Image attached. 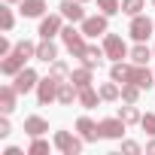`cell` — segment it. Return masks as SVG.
Segmentation results:
<instances>
[{"label":"cell","mask_w":155,"mask_h":155,"mask_svg":"<svg viewBox=\"0 0 155 155\" xmlns=\"http://www.w3.org/2000/svg\"><path fill=\"white\" fill-rule=\"evenodd\" d=\"M61 43H64V49H67V52H70L73 58H82V55H85V49H88L82 28L76 31V28H73V21H70L67 28H61Z\"/></svg>","instance_id":"cell-1"},{"label":"cell","mask_w":155,"mask_h":155,"mask_svg":"<svg viewBox=\"0 0 155 155\" xmlns=\"http://www.w3.org/2000/svg\"><path fill=\"white\" fill-rule=\"evenodd\" d=\"M52 143H55V149L64 152V155H79L82 146H85V140H82L79 134H70V131H55Z\"/></svg>","instance_id":"cell-2"},{"label":"cell","mask_w":155,"mask_h":155,"mask_svg":"<svg viewBox=\"0 0 155 155\" xmlns=\"http://www.w3.org/2000/svg\"><path fill=\"white\" fill-rule=\"evenodd\" d=\"M58 88H61V79H55L52 73L46 76V79H40V85H37V104H40V107L55 104V101H58Z\"/></svg>","instance_id":"cell-3"},{"label":"cell","mask_w":155,"mask_h":155,"mask_svg":"<svg viewBox=\"0 0 155 155\" xmlns=\"http://www.w3.org/2000/svg\"><path fill=\"white\" fill-rule=\"evenodd\" d=\"M64 15L61 12H55V15H43L40 18V40H55V37H61V28H64Z\"/></svg>","instance_id":"cell-4"},{"label":"cell","mask_w":155,"mask_h":155,"mask_svg":"<svg viewBox=\"0 0 155 155\" xmlns=\"http://www.w3.org/2000/svg\"><path fill=\"white\" fill-rule=\"evenodd\" d=\"M104 52H107L110 61H125L131 49L125 46V40H122L119 34H104Z\"/></svg>","instance_id":"cell-5"},{"label":"cell","mask_w":155,"mask_h":155,"mask_svg":"<svg viewBox=\"0 0 155 155\" xmlns=\"http://www.w3.org/2000/svg\"><path fill=\"white\" fill-rule=\"evenodd\" d=\"M82 28V34L85 37H104V34H110V15H85V21L79 25Z\"/></svg>","instance_id":"cell-6"},{"label":"cell","mask_w":155,"mask_h":155,"mask_svg":"<svg viewBox=\"0 0 155 155\" xmlns=\"http://www.w3.org/2000/svg\"><path fill=\"white\" fill-rule=\"evenodd\" d=\"M152 31H155V21H152V18H146L143 12L131 18V28H128V34H131L137 43H146V40L152 37Z\"/></svg>","instance_id":"cell-7"},{"label":"cell","mask_w":155,"mask_h":155,"mask_svg":"<svg viewBox=\"0 0 155 155\" xmlns=\"http://www.w3.org/2000/svg\"><path fill=\"white\" fill-rule=\"evenodd\" d=\"M12 85L18 88V94H28V91H34V88L40 85V76H37L34 67H25V70H18V73L12 76Z\"/></svg>","instance_id":"cell-8"},{"label":"cell","mask_w":155,"mask_h":155,"mask_svg":"<svg viewBox=\"0 0 155 155\" xmlns=\"http://www.w3.org/2000/svg\"><path fill=\"white\" fill-rule=\"evenodd\" d=\"M76 131H79V137L85 140V143H97L104 134H101V122H94V119H88V116H79L76 119Z\"/></svg>","instance_id":"cell-9"},{"label":"cell","mask_w":155,"mask_h":155,"mask_svg":"<svg viewBox=\"0 0 155 155\" xmlns=\"http://www.w3.org/2000/svg\"><path fill=\"white\" fill-rule=\"evenodd\" d=\"M125 131H128V125H125L119 116H113V119H101V134H104V140H122Z\"/></svg>","instance_id":"cell-10"},{"label":"cell","mask_w":155,"mask_h":155,"mask_svg":"<svg viewBox=\"0 0 155 155\" xmlns=\"http://www.w3.org/2000/svg\"><path fill=\"white\" fill-rule=\"evenodd\" d=\"M58 12H61L67 21H73V25H82V21H85V9H82L79 0H61Z\"/></svg>","instance_id":"cell-11"},{"label":"cell","mask_w":155,"mask_h":155,"mask_svg":"<svg viewBox=\"0 0 155 155\" xmlns=\"http://www.w3.org/2000/svg\"><path fill=\"white\" fill-rule=\"evenodd\" d=\"M28 61H31V58H25L21 52H15V49H12L3 61H0V73H3V76H15L18 70H25V64H28Z\"/></svg>","instance_id":"cell-12"},{"label":"cell","mask_w":155,"mask_h":155,"mask_svg":"<svg viewBox=\"0 0 155 155\" xmlns=\"http://www.w3.org/2000/svg\"><path fill=\"white\" fill-rule=\"evenodd\" d=\"M18 107V88L15 85H0V113H15Z\"/></svg>","instance_id":"cell-13"},{"label":"cell","mask_w":155,"mask_h":155,"mask_svg":"<svg viewBox=\"0 0 155 155\" xmlns=\"http://www.w3.org/2000/svg\"><path fill=\"white\" fill-rule=\"evenodd\" d=\"M131 82L134 85H140L143 91H149L152 85H155V73L146 67V64H134V73H131Z\"/></svg>","instance_id":"cell-14"},{"label":"cell","mask_w":155,"mask_h":155,"mask_svg":"<svg viewBox=\"0 0 155 155\" xmlns=\"http://www.w3.org/2000/svg\"><path fill=\"white\" fill-rule=\"evenodd\" d=\"M58 104H61V107H73V104H79V88H76L70 79H61V88H58Z\"/></svg>","instance_id":"cell-15"},{"label":"cell","mask_w":155,"mask_h":155,"mask_svg":"<svg viewBox=\"0 0 155 155\" xmlns=\"http://www.w3.org/2000/svg\"><path fill=\"white\" fill-rule=\"evenodd\" d=\"M46 0H21L18 3V12L25 15V18H43L46 15Z\"/></svg>","instance_id":"cell-16"},{"label":"cell","mask_w":155,"mask_h":155,"mask_svg":"<svg viewBox=\"0 0 155 155\" xmlns=\"http://www.w3.org/2000/svg\"><path fill=\"white\" fill-rule=\"evenodd\" d=\"M131 73H134V61H131V64H128V61H113L110 79H116L119 85H125V82H131Z\"/></svg>","instance_id":"cell-17"},{"label":"cell","mask_w":155,"mask_h":155,"mask_svg":"<svg viewBox=\"0 0 155 155\" xmlns=\"http://www.w3.org/2000/svg\"><path fill=\"white\" fill-rule=\"evenodd\" d=\"M25 134L28 137H43V134H49V122L43 116H28L25 119Z\"/></svg>","instance_id":"cell-18"},{"label":"cell","mask_w":155,"mask_h":155,"mask_svg":"<svg viewBox=\"0 0 155 155\" xmlns=\"http://www.w3.org/2000/svg\"><path fill=\"white\" fill-rule=\"evenodd\" d=\"M104 58H107V52H104V46H88L85 49V55L79 58L85 67H91V70H97L101 64H104Z\"/></svg>","instance_id":"cell-19"},{"label":"cell","mask_w":155,"mask_h":155,"mask_svg":"<svg viewBox=\"0 0 155 155\" xmlns=\"http://www.w3.org/2000/svg\"><path fill=\"white\" fill-rule=\"evenodd\" d=\"M55 58H58V46H55L52 40H40V43H37V61L52 64Z\"/></svg>","instance_id":"cell-20"},{"label":"cell","mask_w":155,"mask_h":155,"mask_svg":"<svg viewBox=\"0 0 155 155\" xmlns=\"http://www.w3.org/2000/svg\"><path fill=\"white\" fill-rule=\"evenodd\" d=\"M101 97L107 101V104H113V101H122V85L116 82V79H110V82H101Z\"/></svg>","instance_id":"cell-21"},{"label":"cell","mask_w":155,"mask_h":155,"mask_svg":"<svg viewBox=\"0 0 155 155\" xmlns=\"http://www.w3.org/2000/svg\"><path fill=\"white\" fill-rule=\"evenodd\" d=\"M91 73H94V70L82 64L79 70H73V73H70V82H73L76 88H88V85H91Z\"/></svg>","instance_id":"cell-22"},{"label":"cell","mask_w":155,"mask_h":155,"mask_svg":"<svg viewBox=\"0 0 155 155\" xmlns=\"http://www.w3.org/2000/svg\"><path fill=\"white\" fill-rule=\"evenodd\" d=\"M101 101H104V97H101V91H94L91 85H88V88H79V107H85V110H94Z\"/></svg>","instance_id":"cell-23"},{"label":"cell","mask_w":155,"mask_h":155,"mask_svg":"<svg viewBox=\"0 0 155 155\" xmlns=\"http://www.w3.org/2000/svg\"><path fill=\"white\" fill-rule=\"evenodd\" d=\"M119 119H122L125 125H140L143 113L137 110V104H125V107H119Z\"/></svg>","instance_id":"cell-24"},{"label":"cell","mask_w":155,"mask_h":155,"mask_svg":"<svg viewBox=\"0 0 155 155\" xmlns=\"http://www.w3.org/2000/svg\"><path fill=\"white\" fill-rule=\"evenodd\" d=\"M152 55H155V52H152L146 43H137V46L128 52V58H131L134 64H149V58H152Z\"/></svg>","instance_id":"cell-25"},{"label":"cell","mask_w":155,"mask_h":155,"mask_svg":"<svg viewBox=\"0 0 155 155\" xmlns=\"http://www.w3.org/2000/svg\"><path fill=\"white\" fill-rule=\"evenodd\" d=\"M49 73L55 76V79H70V67H67V61H61V58H55L52 64H49Z\"/></svg>","instance_id":"cell-26"},{"label":"cell","mask_w":155,"mask_h":155,"mask_svg":"<svg viewBox=\"0 0 155 155\" xmlns=\"http://www.w3.org/2000/svg\"><path fill=\"white\" fill-rule=\"evenodd\" d=\"M12 28H15V15H12V9H9V3H6V6H0V31L9 34Z\"/></svg>","instance_id":"cell-27"},{"label":"cell","mask_w":155,"mask_h":155,"mask_svg":"<svg viewBox=\"0 0 155 155\" xmlns=\"http://www.w3.org/2000/svg\"><path fill=\"white\" fill-rule=\"evenodd\" d=\"M140 91H143L140 85L125 82V85H122V101H125V104H137V101H140Z\"/></svg>","instance_id":"cell-28"},{"label":"cell","mask_w":155,"mask_h":155,"mask_svg":"<svg viewBox=\"0 0 155 155\" xmlns=\"http://www.w3.org/2000/svg\"><path fill=\"white\" fill-rule=\"evenodd\" d=\"M52 146H55V143H52ZM52 146H49V140H43V137H31V146H28V155H46V152H49Z\"/></svg>","instance_id":"cell-29"},{"label":"cell","mask_w":155,"mask_h":155,"mask_svg":"<svg viewBox=\"0 0 155 155\" xmlns=\"http://www.w3.org/2000/svg\"><path fill=\"white\" fill-rule=\"evenodd\" d=\"M94 3L104 15H119L122 12V0H94Z\"/></svg>","instance_id":"cell-30"},{"label":"cell","mask_w":155,"mask_h":155,"mask_svg":"<svg viewBox=\"0 0 155 155\" xmlns=\"http://www.w3.org/2000/svg\"><path fill=\"white\" fill-rule=\"evenodd\" d=\"M143 9H146V0H122V12H125V15H131V18H134V15H140Z\"/></svg>","instance_id":"cell-31"},{"label":"cell","mask_w":155,"mask_h":155,"mask_svg":"<svg viewBox=\"0 0 155 155\" xmlns=\"http://www.w3.org/2000/svg\"><path fill=\"white\" fill-rule=\"evenodd\" d=\"M140 128H143L149 137H155V113H146V116L140 119Z\"/></svg>","instance_id":"cell-32"},{"label":"cell","mask_w":155,"mask_h":155,"mask_svg":"<svg viewBox=\"0 0 155 155\" xmlns=\"http://www.w3.org/2000/svg\"><path fill=\"white\" fill-rule=\"evenodd\" d=\"M12 134V125H9V116L3 113V116H0V137H9Z\"/></svg>","instance_id":"cell-33"},{"label":"cell","mask_w":155,"mask_h":155,"mask_svg":"<svg viewBox=\"0 0 155 155\" xmlns=\"http://www.w3.org/2000/svg\"><path fill=\"white\" fill-rule=\"evenodd\" d=\"M122 152H128V155H137V152H140V143H134V140H122Z\"/></svg>","instance_id":"cell-34"},{"label":"cell","mask_w":155,"mask_h":155,"mask_svg":"<svg viewBox=\"0 0 155 155\" xmlns=\"http://www.w3.org/2000/svg\"><path fill=\"white\" fill-rule=\"evenodd\" d=\"M12 49H15V46H12V43L6 40V37H3V40H0V58H6V55H9Z\"/></svg>","instance_id":"cell-35"},{"label":"cell","mask_w":155,"mask_h":155,"mask_svg":"<svg viewBox=\"0 0 155 155\" xmlns=\"http://www.w3.org/2000/svg\"><path fill=\"white\" fill-rule=\"evenodd\" d=\"M3 155H25V152H21L18 146H6V149H3Z\"/></svg>","instance_id":"cell-36"},{"label":"cell","mask_w":155,"mask_h":155,"mask_svg":"<svg viewBox=\"0 0 155 155\" xmlns=\"http://www.w3.org/2000/svg\"><path fill=\"white\" fill-rule=\"evenodd\" d=\"M146 152H155V137H152V140L146 143Z\"/></svg>","instance_id":"cell-37"},{"label":"cell","mask_w":155,"mask_h":155,"mask_svg":"<svg viewBox=\"0 0 155 155\" xmlns=\"http://www.w3.org/2000/svg\"><path fill=\"white\" fill-rule=\"evenodd\" d=\"M3 3H21V0H3Z\"/></svg>","instance_id":"cell-38"},{"label":"cell","mask_w":155,"mask_h":155,"mask_svg":"<svg viewBox=\"0 0 155 155\" xmlns=\"http://www.w3.org/2000/svg\"><path fill=\"white\" fill-rule=\"evenodd\" d=\"M79 3H88V0H79Z\"/></svg>","instance_id":"cell-39"},{"label":"cell","mask_w":155,"mask_h":155,"mask_svg":"<svg viewBox=\"0 0 155 155\" xmlns=\"http://www.w3.org/2000/svg\"><path fill=\"white\" fill-rule=\"evenodd\" d=\"M152 6H155V0H152Z\"/></svg>","instance_id":"cell-40"},{"label":"cell","mask_w":155,"mask_h":155,"mask_svg":"<svg viewBox=\"0 0 155 155\" xmlns=\"http://www.w3.org/2000/svg\"><path fill=\"white\" fill-rule=\"evenodd\" d=\"M152 52H155V49H152Z\"/></svg>","instance_id":"cell-41"}]
</instances>
